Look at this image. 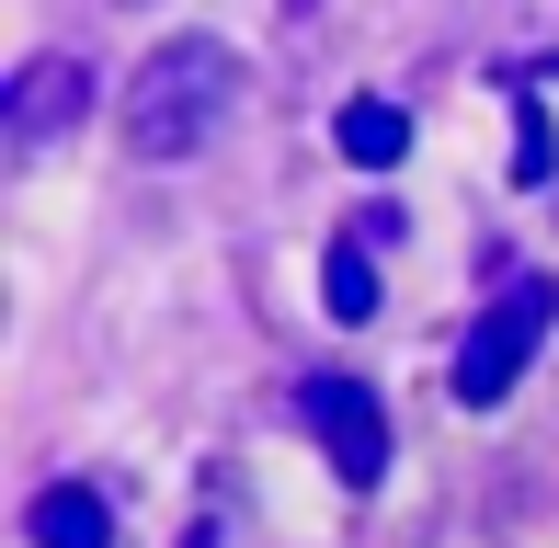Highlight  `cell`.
<instances>
[{"instance_id":"1","label":"cell","mask_w":559,"mask_h":548,"mask_svg":"<svg viewBox=\"0 0 559 548\" xmlns=\"http://www.w3.org/2000/svg\"><path fill=\"white\" fill-rule=\"evenodd\" d=\"M228 104H240V46H217V35H160L138 58V81L115 92V138L138 148V160H194L217 127H228Z\"/></svg>"},{"instance_id":"2","label":"cell","mask_w":559,"mask_h":548,"mask_svg":"<svg viewBox=\"0 0 559 548\" xmlns=\"http://www.w3.org/2000/svg\"><path fill=\"white\" fill-rule=\"evenodd\" d=\"M548 320H559V286L548 274H514V286L491 297V309L468 320V343H456V366H445V389L468 412H491V401H514V378H525V355L548 343Z\"/></svg>"},{"instance_id":"3","label":"cell","mask_w":559,"mask_h":548,"mask_svg":"<svg viewBox=\"0 0 559 548\" xmlns=\"http://www.w3.org/2000/svg\"><path fill=\"white\" fill-rule=\"evenodd\" d=\"M297 422L320 434L332 480L377 491V468H389V412H377V389H366V378H309V389H297Z\"/></svg>"},{"instance_id":"4","label":"cell","mask_w":559,"mask_h":548,"mask_svg":"<svg viewBox=\"0 0 559 548\" xmlns=\"http://www.w3.org/2000/svg\"><path fill=\"white\" fill-rule=\"evenodd\" d=\"M92 58H58V46H46V58H23L12 69V92H0V127H12V148H46L58 127H81L92 115Z\"/></svg>"},{"instance_id":"5","label":"cell","mask_w":559,"mask_h":548,"mask_svg":"<svg viewBox=\"0 0 559 548\" xmlns=\"http://www.w3.org/2000/svg\"><path fill=\"white\" fill-rule=\"evenodd\" d=\"M23 537L35 548H115V503L92 480H46L35 503H23Z\"/></svg>"},{"instance_id":"6","label":"cell","mask_w":559,"mask_h":548,"mask_svg":"<svg viewBox=\"0 0 559 548\" xmlns=\"http://www.w3.org/2000/svg\"><path fill=\"white\" fill-rule=\"evenodd\" d=\"M332 138H343V160H354V171H389L400 148H412V115L377 104V92H354V104L332 115Z\"/></svg>"},{"instance_id":"7","label":"cell","mask_w":559,"mask_h":548,"mask_svg":"<svg viewBox=\"0 0 559 548\" xmlns=\"http://www.w3.org/2000/svg\"><path fill=\"white\" fill-rule=\"evenodd\" d=\"M320 309H332V320H366V309H377V263H366V229H343V240H332V274H320Z\"/></svg>"},{"instance_id":"8","label":"cell","mask_w":559,"mask_h":548,"mask_svg":"<svg viewBox=\"0 0 559 548\" xmlns=\"http://www.w3.org/2000/svg\"><path fill=\"white\" fill-rule=\"evenodd\" d=\"M286 12H320V0H286Z\"/></svg>"},{"instance_id":"9","label":"cell","mask_w":559,"mask_h":548,"mask_svg":"<svg viewBox=\"0 0 559 548\" xmlns=\"http://www.w3.org/2000/svg\"><path fill=\"white\" fill-rule=\"evenodd\" d=\"M194 548H217V537H194Z\"/></svg>"}]
</instances>
